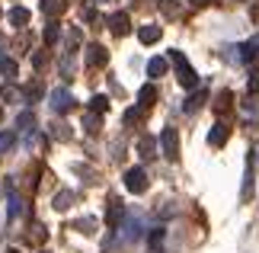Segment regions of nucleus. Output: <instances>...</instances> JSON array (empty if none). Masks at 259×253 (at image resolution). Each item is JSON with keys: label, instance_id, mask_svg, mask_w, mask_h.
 <instances>
[{"label": "nucleus", "instance_id": "obj_1", "mask_svg": "<svg viewBox=\"0 0 259 253\" xmlns=\"http://www.w3.org/2000/svg\"><path fill=\"white\" fill-rule=\"evenodd\" d=\"M170 61L176 64V74H179V84H183L186 90H195L198 87V74L192 70V64L186 61L183 52H170Z\"/></svg>", "mask_w": 259, "mask_h": 253}, {"label": "nucleus", "instance_id": "obj_2", "mask_svg": "<svg viewBox=\"0 0 259 253\" xmlns=\"http://www.w3.org/2000/svg\"><path fill=\"white\" fill-rule=\"evenodd\" d=\"M125 189H128V192H135V196L147 192V173H144V167H132V170H125Z\"/></svg>", "mask_w": 259, "mask_h": 253}, {"label": "nucleus", "instance_id": "obj_3", "mask_svg": "<svg viewBox=\"0 0 259 253\" xmlns=\"http://www.w3.org/2000/svg\"><path fill=\"white\" fill-rule=\"evenodd\" d=\"M160 148H163L166 160H179V135H176V128H163L160 131Z\"/></svg>", "mask_w": 259, "mask_h": 253}, {"label": "nucleus", "instance_id": "obj_4", "mask_svg": "<svg viewBox=\"0 0 259 253\" xmlns=\"http://www.w3.org/2000/svg\"><path fill=\"white\" fill-rule=\"evenodd\" d=\"M52 109L58 116H64V113H71L74 109V96H71V90H64V87H58V90H52Z\"/></svg>", "mask_w": 259, "mask_h": 253}, {"label": "nucleus", "instance_id": "obj_5", "mask_svg": "<svg viewBox=\"0 0 259 253\" xmlns=\"http://www.w3.org/2000/svg\"><path fill=\"white\" fill-rule=\"evenodd\" d=\"M106 61H109V52H106L103 45H96V42L87 45V64H90V67H103Z\"/></svg>", "mask_w": 259, "mask_h": 253}, {"label": "nucleus", "instance_id": "obj_6", "mask_svg": "<svg viewBox=\"0 0 259 253\" xmlns=\"http://www.w3.org/2000/svg\"><path fill=\"white\" fill-rule=\"evenodd\" d=\"M109 29H112L115 35H128L132 32V19H128V13H112L109 16Z\"/></svg>", "mask_w": 259, "mask_h": 253}, {"label": "nucleus", "instance_id": "obj_7", "mask_svg": "<svg viewBox=\"0 0 259 253\" xmlns=\"http://www.w3.org/2000/svg\"><path fill=\"white\" fill-rule=\"evenodd\" d=\"M122 218H125V208H122V202L118 199H109V211H106V221H109V228H118L122 225Z\"/></svg>", "mask_w": 259, "mask_h": 253}, {"label": "nucleus", "instance_id": "obj_8", "mask_svg": "<svg viewBox=\"0 0 259 253\" xmlns=\"http://www.w3.org/2000/svg\"><path fill=\"white\" fill-rule=\"evenodd\" d=\"M29 19H32V16H29V10H26V7H13V10L7 13V23H10V26H16V29H23Z\"/></svg>", "mask_w": 259, "mask_h": 253}, {"label": "nucleus", "instance_id": "obj_9", "mask_svg": "<svg viewBox=\"0 0 259 253\" xmlns=\"http://www.w3.org/2000/svg\"><path fill=\"white\" fill-rule=\"evenodd\" d=\"M138 103H141V109H151L157 103V87L154 84H144L141 90H138Z\"/></svg>", "mask_w": 259, "mask_h": 253}, {"label": "nucleus", "instance_id": "obj_10", "mask_svg": "<svg viewBox=\"0 0 259 253\" xmlns=\"http://www.w3.org/2000/svg\"><path fill=\"white\" fill-rule=\"evenodd\" d=\"M227 135H231V128H227L224 122H218V125H211V135H208V144H211V148H221L224 141H227Z\"/></svg>", "mask_w": 259, "mask_h": 253}, {"label": "nucleus", "instance_id": "obj_11", "mask_svg": "<svg viewBox=\"0 0 259 253\" xmlns=\"http://www.w3.org/2000/svg\"><path fill=\"white\" fill-rule=\"evenodd\" d=\"M160 35H163V29H160V26H141V29H138V39H141L144 45L160 42Z\"/></svg>", "mask_w": 259, "mask_h": 253}, {"label": "nucleus", "instance_id": "obj_12", "mask_svg": "<svg viewBox=\"0 0 259 253\" xmlns=\"http://www.w3.org/2000/svg\"><path fill=\"white\" fill-rule=\"evenodd\" d=\"M64 10H67V0H42V13L45 16H61L64 13Z\"/></svg>", "mask_w": 259, "mask_h": 253}, {"label": "nucleus", "instance_id": "obj_13", "mask_svg": "<svg viewBox=\"0 0 259 253\" xmlns=\"http://www.w3.org/2000/svg\"><path fill=\"white\" fill-rule=\"evenodd\" d=\"M74 199H77V196H74L71 189H61V192L55 196V208H58V211H67V208L74 205Z\"/></svg>", "mask_w": 259, "mask_h": 253}, {"label": "nucleus", "instance_id": "obj_14", "mask_svg": "<svg viewBox=\"0 0 259 253\" xmlns=\"http://www.w3.org/2000/svg\"><path fill=\"white\" fill-rule=\"evenodd\" d=\"M205 99H208V90H198V93H192V96H189L186 99V113H195V109H202V103H205Z\"/></svg>", "mask_w": 259, "mask_h": 253}, {"label": "nucleus", "instance_id": "obj_15", "mask_svg": "<svg viewBox=\"0 0 259 253\" xmlns=\"http://www.w3.org/2000/svg\"><path fill=\"white\" fill-rule=\"evenodd\" d=\"M138 151H141V157H144V160H151V157H154V151H157V141H154L151 135H144L141 141H138Z\"/></svg>", "mask_w": 259, "mask_h": 253}, {"label": "nucleus", "instance_id": "obj_16", "mask_svg": "<svg viewBox=\"0 0 259 253\" xmlns=\"http://www.w3.org/2000/svg\"><path fill=\"white\" fill-rule=\"evenodd\" d=\"M0 74H4L7 80H16L19 67H16V61H13V58H0Z\"/></svg>", "mask_w": 259, "mask_h": 253}, {"label": "nucleus", "instance_id": "obj_17", "mask_svg": "<svg viewBox=\"0 0 259 253\" xmlns=\"http://www.w3.org/2000/svg\"><path fill=\"white\" fill-rule=\"evenodd\" d=\"M42 39H45V45H55L58 39H61V26H58L55 19H52V23L45 26V32H42Z\"/></svg>", "mask_w": 259, "mask_h": 253}, {"label": "nucleus", "instance_id": "obj_18", "mask_svg": "<svg viewBox=\"0 0 259 253\" xmlns=\"http://www.w3.org/2000/svg\"><path fill=\"white\" fill-rule=\"evenodd\" d=\"M147 74H151V77H163L166 74V58H151V61H147Z\"/></svg>", "mask_w": 259, "mask_h": 253}, {"label": "nucleus", "instance_id": "obj_19", "mask_svg": "<svg viewBox=\"0 0 259 253\" xmlns=\"http://www.w3.org/2000/svg\"><path fill=\"white\" fill-rule=\"evenodd\" d=\"M231 103H234V93H231V90H221V93H218L214 109H218V113H227V109H231Z\"/></svg>", "mask_w": 259, "mask_h": 253}, {"label": "nucleus", "instance_id": "obj_20", "mask_svg": "<svg viewBox=\"0 0 259 253\" xmlns=\"http://www.w3.org/2000/svg\"><path fill=\"white\" fill-rule=\"evenodd\" d=\"M163 237H166L163 228H154V231H151V253H160V250H163Z\"/></svg>", "mask_w": 259, "mask_h": 253}, {"label": "nucleus", "instance_id": "obj_21", "mask_svg": "<svg viewBox=\"0 0 259 253\" xmlns=\"http://www.w3.org/2000/svg\"><path fill=\"white\" fill-rule=\"evenodd\" d=\"M16 125H19V128H26V131H35V113H29V109H26V113H19Z\"/></svg>", "mask_w": 259, "mask_h": 253}, {"label": "nucleus", "instance_id": "obj_22", "mask_svg": "<svg viewBox=\"0 0 259 253\" xmlns=\"http://www.w3.org/2000/svg\"><path fill=\"white\" fill-rule=\"evenodd\" d=\"M23 96L29 99V103H35V99L42 96V84H38V80H32V84H26V90H23Z\"/></svg>", "mask_w": 259, "mask_h": 253}, {"label": "nucleus", "instance_id": "obj_23", "mask_svg": "<svg viewBox=\"0 0 259 253\" xmlns=\"http://www.w3.org/2000/svg\"><path fill=\"white\" fill-rule=\"evenodd\" d=\"M259 90V67H250V77H246V96H253Z\"/></svg>", "mask_w": 259, "mask_h": 253}, {"label": "nucleus", "instance_id": "obj_24", "mask_svg": "<svg viewBox=\"0 0 259 253\" xmlns=\"http://www.w3.org/2000/svg\"><path fill=\"white\" fill-rule=\"evenodd\" d=\"M125 237H128V240H135V237H141V221H135V218H132V221H128V225H125Z\"/></svg>", "mask_w": 259, "mask_h": 253}, {"label": "nucleus", "instance_id": "obj_25", "mask_svg": "<svg viewBox=\"0 0 259 253\" xmlns=\"http://www.w3.org/2000/svg\"><path fill=\"white\" fill-rule=\"evenodd\" d=\"M52 138L67 141V138H71V131H67V125H64V122H55V125H52Z\"/></svg>", "mask_w": 259, "mask_h": 253}, {"label": "nucleus", "instance_id": "obj_26", "mask_svg": "<svg viewBox=\"0 0 259 253\" xmlns=\"http://www.w3.org/2000/svg\"><path fill=\"white\" fill-rule=\"evenodd\" d=\"M90 109H93V113H106V109H109V96H93V99H90Z\"/></svg>", "mask_w": 259, "mask_h": 253}, {"label": "nucleus", "instance_id": "obj_27", "mask_svg": "<svg viewBox=\"0 0 259 253\" xmlns=\"http://www.w3.org/2000/svg\"><path fill=\"white\" fill-rule=\"evenodd\" d=\"M13 144H16V135H13V131H0V151H10Z\"/></svg>", "mask_w": 259, "mask_h": 253}, {"label": "nucleus", "instance_id": "obj_28", "mask_svg": "<svg viewBox=\"0 0 259 253\" xmlns=\"http://www.w3.org/2000/svg\"><path fill=\"white\" fill-rule=\"evenodd\" d=\"M83 125H87L90 135H96V131H99V116H96V113H90V116L83 119Z\"/></svg>", "mask_w": 259, "mask_h": 253}, {"label": "nucleus", "instance_id": "obj_29", "mask_svg": "<svg viewBox=\"0 0 259 253\" xmlns=\"http://www.w3.org/2000/svg\"><path fill=\"white\" fill-rule=\"evenodd\" d=\"M93 228H96V218H80L77 221V231H83V234H93Z\"/></svg>", "mask_w": 259, "mask_h": 253}, {"label": "nucleus", "instance_id": "obj_30", "mask_svg": "<svg viewBox=\"0 0 259 253\" xmlns=\"http://www.w3.org/2000/svg\"><path fill=\"white\" fill-rule=\"evenodd\" d=\"M45 237H48V231H45L42 225H35V228H32V234H29V240H35V244H42Z\"/></svg>", "mask_w": 259, "mask_h": 253}, {"label": "nucleus", "instance_id": "obj_31", "mask_svg": "<svg viewBox=\"0 0 259 253\" xmlns=\"http://www.w3.org/2000/svg\"><path fill=\"white\" fill-rule=\"evenodd\" d=\"M125 122L128 125H138V122H141V109H128V113H125Z\"/></svg>", "mask_w": 259, "mask_h": 253}, {"label": "nucleus", "instance_id": "obj_32", "mask_svg": "<svg viewBox=\"0 0 259 253\" xmlns=\"http://www.w3.org/2000/svg\"><path fill=\"white\" fill-rule=\"evenodd\" d=\"M45 64H48V55H45V52H35V55H32V67H38V70H42Z\"/></svg>", "mask_w": 259, "mask_h": 253}, {"label": "nucleus", "instance_id": "obj_33", "mask_svg": "<svg viewBox=\"0 0 259 253\" xmlns=\"http://www.w3.org/2000/svg\"><path fill=\"white\" fill-rule=\"evenodd\" d=\"M80 45V29H71V35H67V48H77Z\"/></svg>", "mask_w": 259, "mask_h": 253}, {"label": "nucleus", "instance_id": "obj_34", "mask_svg": "<svg viewBox=\"0 0 259 253\" xmlns=\"http://www.w3.org/2000/svg\"><path fill=\"white\" fill-rule=\"evenodd\" d=\"M192 7H205V4H211V0H189Z\"/></svg>", "mask_w": 259, "mask_h": 253}, {"label": "nucleus", "instance_id": "obj_35", "mask_svg": "<svg viewBox=\"0 0 259 253\" xmlns=\"http://www.w3.org/2000/svg\"><path fill=\"white\" fill-rule=\"evenodd\" d=\"M0 122H4V106H0Z\"/></svg>", "mask_w": 259, "mask_h": 253}, {"label": "nucleus", "instance_id": "obj_36", "mask_svg": "<svg viewBox=\"0 0 259 253\" xmlns=\"http://www.w3.org/2000/svg\"><path fill=\"white\" fill-rule=\"evenodd\" d=\"M38 253H52V250H38Z\"/></svg>", "mask_w": 259, "mask_h": 253}, {"label": "nucleus", "instance_id": "obj_37", "mask_svg": "<svg viewBox=\"0 0 259 253\" xmlns=\"http://www.w3.org/2000/svg\"><path fill=\"white\" fill-rule=\"evenodd\" d=\"M7 253H19V250H7Z\"/></svg>", "mask_w": 259, "mask_h": 253}, {"label": "nucleus", "instance_id": "obj_38", "mask_svg": "<svg viewBox=\"0 0 259 253\" xmlns=\"http://www.w3.org/2000/svg\"><path fill=\"white\" fill-rule=\"evenodd\" d=\"M99 4H109V0H99Z\"/></svg>", "mask_w": 259, "mask_h": 253}, {"label": "nucleus", "instance_id": "obj_39", "mask_svg": "<svg viewBox=\"0 0 259 253\" xmlns=\"http://www.w3.org/2000/svg\"><path fill=\"white\" fill-rule=\"evenodd\" d=\"M0 16H4V10H0Z\"/></svg>", "mask_w": 259, "mask_h": 253}]
</instances>
